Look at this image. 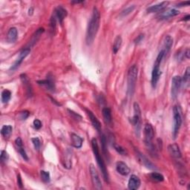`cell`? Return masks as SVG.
I'll list each match as a JSON object with an SVG mask.
<instances>
[{
    "label": "cell",
    "instance_id": "obj_1",
    "mask_svg": "<svg viewBox=\"0 0 190 190\" xmlns=\"http://www.w3.org/2000/svg\"><path fill=\"white\" fill-rule=\"evenodd\" d=\"M99 22H100V14L98 9L95 7L93 8L91 20L88 22L87 31H86V41L88 46L92 44L95 40L99 30Z\"/></svg>",
    "mask_w": 190,
    "mask_h": 190
},
{
    "label": "cell",
    "instance_id": "obj_2",
    "mask_svg": "<svg viewBox=\"0 0 190 190\" xmlns=\"http://www.w3.org/2000/svg\"><path fill=\"white\" fill-rule=\"evenodd\" d=\"M91 147L92 150H93L94 155H95V157L96 160H97V164H98L99 169L101 170V172H102L103 178H104L105 181L108 183L109 182V175L108 173V170H107L106 164H105L104 161H103V157H101L100 153H99V146L98 144H97V140L96 138H93L91 140Z\"/></svg>",
    "mask_w": 190,
    "mask_h": 190
},
{
    "label": "cell",
    "instance_id": "obj_3",
    "mask_svg": "<svg viewBox=\"0 0 190 190\" xmlns=\"http://www.w3.org/2000/svg\"><path fill=\"white\" fill-rule=\"evenodd\" d=\"M166 54L164 50H161V51L159 52L158 55H157V58H156V60L154 63V67L153 69H152V86L154 88H156L157 86V82H158L160 77H161V71L160 70V66H161V62H162V60L164 56Z\"/></svg>",
    "mask_w": 190,
    "mask_h": 190
},
{
    "label": "cell",
    "instance_id": "obj_4",
    "mask_svg": "<svg viewBox=\"0 0 190 190\" xmlns=\"http://www.w3.org/2000/svg\"><path fill=\"white\" fill-rule=\"evenodd\" d=\"M137 74H138V68L136 65H133L129 69L127 74V94L130 97L133 95L135 92Z\"/></svg>",
    "mask_w": 190,
    "mask_h": 190
},
{
    "label": "cell",
    "instance_id": "obj_5",
    "mask_svg": "<svg viewBox=\"0 0 190 190\" xmlns=\"http://www.w3.org/2000/svg\"><path fill=\"white\" fill-rule=\"evenodd\" d=\"M134 116L130 119L131 123L135 128V132L137 136H140L141 124H142V116H141V111L140 106L137 103H134Z\"/></svg>",
    "mask_w": 190,
    "mask_h": 190
},
{
    "label": "cell",
    "instance_id": "obj_6",
    "mask_svg": "<svg viewBox=\"0 0 190 190\" xmlns=\"http://www.w3.org/2000/svg\"><path fill=\"white\" fill-rule=\"evenodd\" d=\"M173 118H174V126H173L172 136L173 138L175 139L179 132L180 128L182 124V117L180 114L178 106H174L173 108Z\"/></svg>",
    "mask_w": 190,
    "mask_h": 190
},
{
    "label": "cell",
    "instance_id": "obj_7",
    "mask_svg": "<svg viewBox=\"0 0 190 190\" xmlns=\"http://www.w3.org/2000/svg\"><path fill=\"white\" fill-rule=\"evenodd\" d=\"M89 172H90V175H91L92 183H93L94 187H95L96 189L98 190L102 189L103 187L100 178H99L98 173L97 172V169H96L95 166L93 164L90 165Z\"/></svg>",
    "mask_w": 190,
    "mask_h": 190
},
{
    "label": "cell",
    "instance_id": "obj_8",
    "mask_svg": "<svg viewBox=\"0 0 190 190\" xmlns=\"http://www.w3.org/2000/svg\"><path fill=\"white\" fill-rule=\"evenodd\" d=\"M144 142L146 145L152 144V141L153 140L155 136V131L152 126L149 123H146L145 125L144 129Z\"/></svg>",
    "mask_w": 190,
    "mask_h": 190
},
{
    "label": "cell",
    "instance_id": "obj_9",
    "mask_svg": "<svg viewBox=\"0 0 190 190\" xmlns=\"http://www.w3.org/2000/svg\"><path fill=\"white\" fill-rule=\"evenodd\" d=\"M182 84V78L180 76H175L172 80V97L175 99Z\"/></svg>",
    "mask_w": 190,
    "mask_h": 190
},
{
    "label": "cell",
    "instance_id": "obj_10",
    "mask_svg": "<svg viewBox=\"0 0 190 190\" xmlns=\"http://www.w3.org/2000/svg\"><path fill=\"white\" fill-rule=\"evenodd\" d=\"M30 52H31V49H30V48H24V49L22 50L21 52H20V56H19V58L16 60V61L15 62V63H14V65L11 67L10 70L15 71L16 69H17L18 68L20 67V65H21V63H22V61H23L24 59H25L26 56H27L28 54H30Z\"/></svg>",
    "mask_w": 190,
    "mask_h": 190
},
{
    "label": "cell",
    "instance_id": "obj_11",
    "mask_svg": "<svg viewBox=\"0 0 190 190\" xmlns=\"http://www.w3.org/2000/svg\"><path fill=\"white\" fill-rule=\"evenodd\" d=\"M54 16H55L56 20L60 22V24L63 23L64 19L67 16V11L62 6H58L55 9L54 13Z\"/></svg>",
    "mask_w": 190,
    "mask_h": 190
},
{
    "label": "cell",
    "instance_id": "obj_12",
    "mask_svg": "<svg viewBox=\"0 0 190 190\" xmlns=\"http://www.w3.org/2000/svg\"><path fill=\"white\" fill-rule=\"evenodd\" d=\"M137 159H138L139 162H140L142 165H144V166H146L147 169H156L155 166L154 165L151 161H148L147 157H146V156H144L143 154H141L140 152H137Z\"/></svg>",
    "mask_w": 190,
    "mask_h": 190
},
{
    "label": "cell",
    "instance_id": "obj_13",
    "mask_svg": "<svg viewBox=\"0 0 190 190\" xmlns=\"http://www.w3.org/2000/svg\"><path fill=\"white\" fill-rule=\"evenodd\" d=\"M140 186V180L135 175H131L128 183V188L131 190H137Z\"/></svg>",
    "mask_w": 190,
    "mask_h": 190
},
{
    "label": "cell",
    "instance_id": "obj_14",
    "mask_svg": "<svg viewBox=\"0 0 190 190\" xmlns=\"http://www.w3.org/2000/svg\"><path fill=\"white\" fill-rule=\"evenodd\" d=\"M116 169L119 174L123 176H126L130 173V169H129V167L128 166L126 163L122 162V161H119V162L117 163Z\"/></svg>",
    "mask_w": 190,
    "mask_h": 190
},
{
    "label": "cell",
    "instance_id": "obj_15",
    "mask_svg": "<svg viewBox=\"0 0 190 190\" xmlns=\"http://www.w3.org/2000/svg\"><path fill=\"white\" fill-rule=\"evenodd\" d=\"M168 151L171 156L175 158H180L181 157V152L179 148V146L176 144H170L168 146Z\"/></svg>",
    "mask_w": 190,
    "mask_h": 190
},
{
    "label": "cell",
    "instance_id": "obj_16",
    "mask_svg": "<svg viewBox=\"0 0 190 190\" xmlns=\"http://www.w3.org/2000/svg\"><path fill=\"white\" fill-rule=\"evenodd\" d=\"M169 5V2H162L157 4V5H152L147 8V12L149 14L152 13H156L160 12V11H163V9L166 7L167 5Z\"/></svg>",
    "mask_w": 190,
    "mask_h": 190
},
{
    "label": "cell",
    "instance_id": "obj_17",
    "mask_svg": "<svg viewBox=\"0 0 190 190\" xmlns=\"http://www.w3.org/2000/svg\"><path fill=\"white\" fill-rule=\"evenodd\" d=\"M86 112H87L88 117H89V119L91 120L92 125H93V126L96 129H97V131H101V123L99 121L98 119L97 118V117H96L95 114L92 113L91 111L89 110H86Z\"/></svg>",
    "mask_w": 190,
    "mask_h": 190
},
{
    "label": "cell",
    "instance_id": "obj_18",
    "mask_svg": "<svg viewBox=\"0 0 190 190\" xmlns=\"http://www.w3.org/2000/svg\"><path fill=\"white\" fill-rule=\"evenodd\" d=\"M71 144L74 147L77 148H80L82 147V143H83V140L81 137H80L79 135L72 133L71 135Z\"/></svg>",
    "mask_w": 190,
    "mask_h": 190
},
{
    "label": "cell",
    "instance_id": "obj_19",
    "mask_svg": "<svg viewBox=\"0 0 190 190\" xmlns=\"http://www.w3.org/2000/svg\"><path fill=\"white\" fill-rule=\"evenodd\" d=\"M18 37V31L16 28H10L7 34V41L10 43L15 42Z\"/></svg>",
    "mask_w": 190,
    "mask_h": 190
},
{
    "label": "cell",
    "instance_id": "obj_20",
    "mask_svg": "<svg viewBox=\"0 0 190 190\" xmlns=\"http://www.w3.org/2000/svg\"><path fill=\"white\" fill-rule=\"evenodd\" d=\"M180 14L179 11L176 10V9H169L160 15V19L161 20H165V19H168L169 17H172V16H175L177 15Z\"/></svg>",
    "mask_w": 190,
    "mask_h": 190
},
{
    "label": "cell",
    "instance_id": "obj_21",
    "mask_svg": "<svg viewBox=\"0 0 190 190\" xmlns=\"http://www.w3.org/2000/svg\"><path fill=\"white\" fill-rule=\"evenodd\" d=\"M103 113V120L106 124H112V112L109 108H103L102 110Z\"/></svg>",
    "mask_w": 190,
    "mask_h": 190
},
{
    "label": "cell",
    "instance_id": "obj_22",
    "mask_svg": "<svg viewBox=\"0 0 190 190\" xmlns=\"http://www.w3.org/2000/svg\"><path fill=\"white\" fill-rule=\"evenodd\" d=\"M37 82H38L39 85L46 86L48 90H51V91L54 90V82L53 81V80H52L50 77H48L46 80H40V81H38Z\"/></svg>",
    "mask_w": 190,
    "mask_h": 190
},
{
    "label": "cell",
    "instance_id": "obj_23",
    "mask_svg": "<svg viewBox=\"0 0 190 190\" xmlns=\"http://www.w3.org/2000/svg\"><path fill=\"white\" fill-rule=\"evenodd\" d=\"M173 45V39L171 36L167 35L166 37H165L164 39V42H163V50L165 51V52H169L170 51L171 48H172Z\"/></svg>",
    "mask_w": 190,
    "mask_h": 190
},
{
    "label": "cell",
    "instance_id": "obj_24",
    "mask_svg": "<svg viewBox=\"0 0 190 190\" xmlns=\"http://www.w3.org/2000/svg\"><path fill=\"white\" fill-rule=\"evenodd\" d=\"M122 42H123L122 37L120 36H117L114 39V44H113V52H114V54L117 53V51L120 50V47L122 46Z\"/></svg>",
    "mask_w": 190,
    "mask_h": 190
},
{
    "label": "cell",
    "instance_id": "obj_25",
    "mask_svg": "<svg viewBox=\"0 0 190 190\" xmlns=\"http://www.w3.org/2000/svg\"><path fill=\"white\" fill-rule=\"evenodd\" d=\"M149 178L151 179L152 181L154 182H162L164 180V177H163V175H161V173L158 172H152L151 174H149Z\"/></svg>",
    "mask_w": 190,
    "mask_h": 190
},
{
    "label": "cell",
    "instance_id": "obj_26",
    "mask_svg": "<svg viewBox=\"0 0 190 190\" xmlns=\"http://www.w3.org/2000/svg\"><path fill=\"white\" fill-rule=\"evenodd\" d=\"M12 131H13L12 126H11L7 125V126H2V128L1 133L5 137H9L11 136V133H12Z\"/></svg>",
    "mask_w": 190,
    "mask_h": 190
},
{
    "label": "cell",
    "instance_id": "obj_27",
    "mask_svg": "<svg viewBox=\"0 0 190 190\" xmlns=\"http://www.w3.org/2000/svg\"><path fill=\"white\" fill-rule=\"evenodd\" d=\"M11 92L9 90H4L2 92V102L3 103H6L11 99Z\"/></svg>",
    "mask_w": 190,
    "mask_h": 190
},
{
    "label": "cell",
    "instance_id": "obj_28",
    "mask_svg": "<svg viewBox=\"0 0 190 190\" xmlns=\"http://www.w3.org/2000/svg\"><path fill=\"white\" fill-rule=\"evenodd\" d=\"M43 32H44V28H39V29L37 30V31H36L35 34L33 36L31 41L30 42L32 43V45H33L35 42H37V41L38 40V39L39 38V37H40V35L42 34Z\"/></svg>",
    "mask_w": 190,
    "mask_h": 190
},
{
    "label": "cell",
    "instance_id": "obj_29",
    "mask_svg": "<svg viewBox=\"0 0 190 190\" xmlns=\"http://www.w3.org/2000/svg\"><path fill=\"white\" fill-rule=\"evenodd\" d=\"M40 176H41V179H42V180L44 182V183H48V182H50L51 176L48 172L42 170L40 172Z\"/></svg>",
    "mask_w": 190,
    "mask_h": 190
},
{
    "label": "cell",
    "instance_id": "obj_30",
    "mask_svg": "<svg viewBox=\"0 0 190 190\" xmlns=\"http://www.w3.org/2000/svg\"><path fill=\"white\" fill-rule=\"evenodd\" d=\"M114 149H115L116 151L120 154V155H128V152L126 151V149L124 148L123 147H122V146H120V145L114 144Z\"/></svg>",
    "mask_w": 190,
    "mask_h": 190
},
{
    "label": "cell",
    "instance_id": "obj_31",
    "mask_svg": "<svg viewBox=\"0 0 190 190\" xmlns=\"http://www.w3.org/2000/svg\"><path fill=\"white\" fill-rule=\"evenodd\" d=\"M101 144H102V148L103 152L105 155H108V151H107V140L105 135H102V138H101Z\"/></svg>",
    "mask_w": 190,
    "mask_h": 190
},
{
    "label": "cell",
    "instance_id": "obj_32",
    "mask_svg": "<svg viewBox=\"0 0 190 190\" xmlns=\"http://www.w3.org/2000/svg\"><path fill=\"white\" fill-rule=\"evenodd\" d=\"M17 147V150L19 152V153L21 155V156L22 157V158H23L25 161H28V157L27 155V154H26V152L25 150V148H24L23 146H16Z\"/></svg>",
    "mask_w": 190,
    "mask_h": 190
},
{
    "label": "cell",
    "instance_id": "obj_33",
    "mask_svg": "<svg viewBox=\"0 0 190 190\" xmlns=\"http://www.w3.org/2000/svg\"><path fill=\"white\" fill-rule=\"evenodd\" d=\"M135 5H131V6L128 7L125 9V10H123V11H122L121 14L120 15H121V16H127V15L130 14L131 13L135 10Z\"/></svg>",
    "mask_w": 190,
    "mask_h": 190
},
{
    "label": "cell",
    "instance_id": "obj_34",
    "mask_svg": "<svg viewBox=\"0 0 190 190\" xmlns=\"http://www.w3.org/2000/svg\"><path fill=\"white\" fill-rule=\"evenodd\" d=\"M32 143H33V146H34L35 149L39 150L41 147V141L38 137H33V138L31 139Z\"/></svg>",
    "mask_w": 190,
    "mask_h": 190
},
{
    "label": "cell",
    "instance_id": "obj_35",
    "mask_svg": "<svg viewBox=\"0 0 190 190\" xmlns=\"http://www.w3.org/2000/svg\"><path fill=\"white\" fill-rule=\"evenodd\" d=\"M189 77H190V68L188 67L187 70L185 71V74L183 75V77L182 79V81H183L184 82H189Z\"/></svg>",
    "mask_w": 190,
    "mask_h": 190
},
{
    "label": "cell",
    "instance_id": "obj_36",
    "mask_svg": "<svg viewBox=\"0 0 190 190\" xmlns=\"http://www.w3.org/2000/svg\"><path fill=\"white\" fill-rule=\"evenodd\" d=\"M0 159H1V162L2 163H5L7 161V159H8V155H7V153L5 151H2L1 152V155H0Z\"/></svg>",
    "mask_w": 190,
    "mask_h": 190
},
{
    "label": "cell",
    "instance_id": "obj_37",
    "mask_svg": "<svg viewBox=\"0 0 190 190\" xmlns=\"http://www.w3.org/2000/svg\"><path fill=\"white\" fill-rule=\"evenodd\" d=\"M68 112H69V114H71V116L72 117H74V119H76V120H81L82 119V117L80 116V115H79L78 114H77V113H75L74 111H71V110H68Z\"/></svg>",
    "mask_w": 190,
    "mask_h": 190
},
{
    "label": "cell",
    "instance_id": "obj_38",
    "mask_svg": "<svg viewBox=\"0 0 190 190\" xmlns=\"http://www.w3.org/2000/svg\"><path fill=\"white\" fill-rule=\"evenodd\" d=\"M30 115V113L28 111H24V112H20V118L21 120H26Z\"/></svg>",
    "mask_w": 190,
    "mask_h": 190
},
{
    "label": "cell",
    "instance_id": "obj_39",
    "mask_svg": "<svg viewBox=\"0 0 190 190\" xmlns=\"http://www.w3.org/2000/svg\"><path fill=\"white\" fill-rule=\"evenodd\" d=\"M33 126L36 129H37V130H39V129H40V128L42 127V123H41V121L38 119H36L33 120Z\"/></svg>",
    "mask_w": 190,
    "mask_h": 190
},
{
    "label": "cell",
    "instance_id": "obj_40",
    "mask_svg": "<svg viewBox=\"0 0 190 190\" xmlns=\"http://www.w3.org/2000/svg\"><path fill=\"white\" fill-rule=\"evenodd\" d=\"M144 39V34H140L139 36H137V37L135 39V42L136 44H139V43L143 41V39Z\"/></svg>",
    "mask_w": 190,
    "mask_h": 190
},
{
    "label": "cell",
    "instance_id": "obj_41",
    "mask_svg": "<svg viewBox=\"0 0 190 190\" xmlns=\"http://www.w3.org/2000/svg\"><path fill=\"white\" fill-rule=\"evenodd\" d=\"M15 144H16V146H23V143H22V139L20 138V137H18V138L16 139V140H15Z\"/></svg>",
    "mask_w": 190,
    "mask_h": 190
},
{
    "label": "cell",
    "instance_id": "obj_42",
    "mask_svg": "<svg viewBox=\"0 0 190 190\" xmlns=\"http://www.w3.org/2000/svg\"><path fill=\"white\" fill-rule=\"evenodd\" d=\"M17 183H18V186L20 187V189H22V181L21 176H20V174H19L17 175Z\"/></svg>",
    "mask_w": 190,
    "mask_h": 190
},
{
    "label": "cell",
    "instance_id": "obj_43",
    "mask_svg": "<svg viewBox=\"0 0 190 190\" xmlns=\"http://www.w3.org/2000/svg\"><path fill=\"white\" fill-rule=\"evenodd\" d=\"M190 4V2L187 1V2H183L178 4V5H179V7H183V6H185V5H187V6H189Z\"/></svg>",
    "mask_w": 190,
    "mask_h": 190
},
{
    "label": "cell",
    "instance_id": "obj_44",
    "mask_svg": "<svg viewBox=\"0 0 190 190\" xmlns=\"http://www.w3.org/2000/svg\"><path fill=\"white\" fill-rule=\"evenodd\" d=\"M184 55L186 56V57H187V59H189L190 56H189V48H187V49L186 50V51L184 52Z\"/></svg>",
    "mask_w": 190,
    "mask_h": 190
},
{
    "label": "cell",
    "instance_id": "obj_45",
    "mask_svg": "<svg viewBox=\"0 0 190 190\" xmlns=\"http://www.w3.org/2000/svg\"><path fill=\"white\" fill-rule=\"evenodd\" d=\"M189 18H190V16H189V15H187V16H185V17H183V20H184V21H188V20H189Z\"/></svg>",
    "mask_w": 190,
    "mask_h": 190
},
{
    "label": "cell",
    "instance_id": "obj_46",
    "mask_svg": "<svg viewBox=\"0 0 190 190\" xmlns=\"http://www.w3.org/2000/svg\"><path fill=\"white\" fill-rule=\"evenodd\" d=\"M28 14L29 15H31L32 14H33V8H32V7H31V8L29 9V11H28Z\"/></svg>",
    "mask_w": 190,
    "mask_h": 190
},
{
    "label": "cell",
    "instance_id": "obj_47",
    "mask_svg": "<svg viewBox=\"0 0 190 190\" xmlns=\"http://www.w3.org/2000/svg\"><path fill=\"white\" fill-rule=\"evenodd\" d=\"M82 2H82V1H75V2H72V3H77V4H78V3H82Z\"/></svg>",
    "mask_w": 190,
    "mask_h": 190
}]
</instances>
